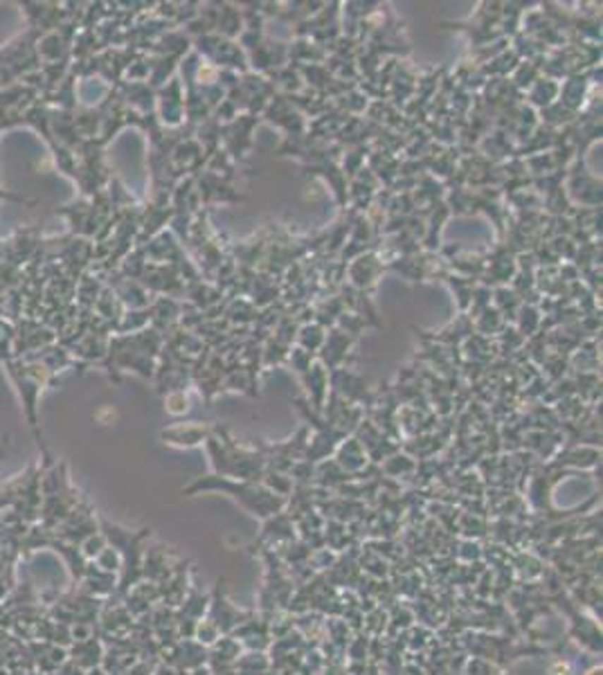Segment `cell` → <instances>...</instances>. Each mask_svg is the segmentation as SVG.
<instances>
[{"label": "cell", "instance_id": "1", "mask_svg": "<svg viewBox=\"0 0 603 675\" xmlns=\"http://www.w3.org/2000/svg\"><path fill=\"white\" fill-rule=\"evenodd\" d=\"M547 675H574V667L567 659H556L549 664Z\"/></svg>", "mask_w": 603, "mask_h": 675}]
</instances>
